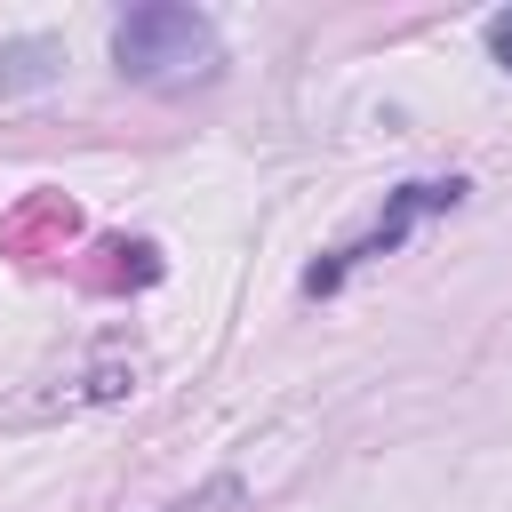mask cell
<instances>
[{
	"label": "cell",
	"mask_w": 512,
	"mask_h": 512,
	"mask_svg": "<svg viewBox=\"0 0 512 512\" xmlns=\"http://www.w3.org/2000/svg\"><path fill=\"white\" fill-rule=\"evenodd\" d=\"M488 56L512 72V8H496V16H488Z\"/></svg>",
	"instance_id": "5"
},
{
	"label": "cell",
	"mask_w": 512,
	"mask_h": 512,
	"mask_svg": "<svg viewBox=\"0 0 512 512\" xmlns=\"http://www.w3.org/2000/svg\"><path fill=\"white\" fill-rule=\"evenodd\" d=\"M56 64H64L56 40H8V48H0V96H16V88H48Z\"/></svg>",
	"instance_id": "3"
},
{
	"label": "cell",
	"mask_w": 512,
	"mask_h": 512,
	"mask_svg": "<svg viewBox=\"0 0 512 512\" xmlns=\"http://www.w3.org/2000/svg\"><path fill=\"white\" fill-rule=\"evenodd\" d=\"M240 504V480H208L200 496H184V504H168V512H232Z\"/></svg>",
	"instance_id": "4"
},
{
	"label": "cell",
	"mask_w": 512,
	"mask_h": 512,
	"mask_svg": "<svg viewBox=\"0 0 512 512\" xmlns=\"http://www.w3.org/2000/svg\"><path fill=\"white\" fill-rule=\"evenodd\" d=\"M112 64L136 88H184V80H208L224 64V40H216V24L200 8L152 0V8H128L112 24Z\"/></svg>",
	"instance_id": "1"
},
{
	"label": "cell",
	"mask_w": 512,
	"mask_h": 512,
	"mask_svg": "<svg viewBox=\"0 0 512 512\" xmlns=\"http://www.w3.org/2000/svg\"><path fill=\"white\" fill-rule=\"evenodd\" d=\"M456 192H464V184H400V192H392V208L368 224V240H352V248H336L328 264H312V272H304V288H312V296H328V288H336V280H344L360 256H384V248H400L416 216H432V208H456Z\"/></svg>",
	"instance_id": "2"
}]
</instances>
